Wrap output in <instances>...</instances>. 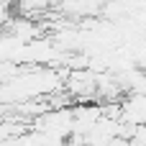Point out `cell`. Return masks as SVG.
I'll return each mask as SVG.
<instances>
[{
	"instance_id": "obj_1",
	"label": "cell",
	"mask_w": 146,
	"mask_h": 146,
	"mask_svg": "<svg viewBox=\"0 0 146 146\" xmlns=\"http://www.w3.org/2000/svg\"><path fill=\"white\" fill-rule=\"evenodd\" d=\"M51 0H18V13L23 18H38L46 8H49Z\"/></svg>"
}]
</instances>
